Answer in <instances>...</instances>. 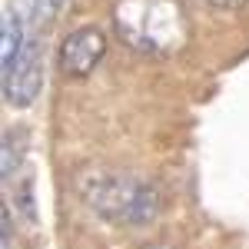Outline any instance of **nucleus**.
<instances>
[{
  "label": "nucleus",
  "instance_id": "nucleus-8",
  "mask_svg": "<svg viewBox=\"0 0 249 249\" xmlns=\"http://www.w3.org/2000/svg\"><path fill=\"white\" fill-rule=\"evenodd\" d=\"M17 206L20 213L27 216V223H37V206H34V183L30 179H23L17 190Z\"/></svg>",
  "mask_w": 249,
  "mask_h": 249
},
{
  "label": "nucleus",
  "instance_id": "nucleus-7",
  "mask_svg": "<svg viewBox=\"0 0 249 249\" xmlns=\"http://www.w3.org/2000/svg\"><path fill=\"white\" fill-rule=\"evenodd\" d=\"M63 3H67V0H30V3H27V23H30L34 30L50 27L53 17L63 10Z\"/></svg>",
  "mask_w": 249,
  "mask_h": 249
},
{
  "label": "nucleus",
  "instance_id": "nucleus-4",
  "mask_svg": "<svg viewBox=\"0 0 249 249\" xmlns=\"http://www.w3.org/2000/svg\"><path fill=\"white\" fill-rule=\"evenodd\" d=\"M107 53V40L96 27H83L77 34L60 43V53H57V63H60V73L70 80H80L87 73H93V67L103 60Z\"/></svg>",
  "mask_w": 249,
  "mask_h": 249
},
{
  "label": "nucleus",
  "instance_id": "nucleus-3",
  "mask_svg": "<svg viewBox=\"0 0 249 249\" xmlns=\"http://www.w3.org/2000/svg\"><path fill=\"white\" fill-rule=\"evenodd\" d=\"M43 87V53H40V40H27V47L20 50L14 67L3 73V96L10 107H30L37 100Z\"/></svg>",
  "mask_w": 249,
  "mask_h": 249
},
{
  "label": "nucleus",
  "instance_id": "nucleus-1",
  "mask_svg": "<svg viewBox=\"0 0 249 249\" xmlns=\"http://www.w3.org/2000/svg\"><path fill=\"white\" fill-rule=\"evenodd\" d=\"M116 37L146 57H173L190 40V17L179 0H116Z\"/></svg>",
  "mask_w": 249,
  "mask_h": 249
},
{
  "label": "nucleus",
  "instance_id": "nucleus-9",
  "mask_svg": "<svg viewBox=\"0 0 249 249\" xmlns=\"http://www.w3.org/2000/svg\"><path fill=\"white\" fill-rule=\"evenodd\" d=\"M213 7H243L246 0H210Z\"/></svg>",
  "mask_w": 249,
  "mask_h": 249
},
{
  "label": "nucleus",
  "instance_id": "nucleus-10",
  "mask_svg": "<svg viewBox=\"0 0 249 249\" xmlns=\"http://www.w3.org/2000/svg\"><path fill=\"white\" fill-rule=\"evenodd\" d=\"M143 249H166V246H143Z\"/></svg>",
  "mask_w": 249,
  "mask_h": 249
},
{
  "label": "nucleus",
  "instance_id": "nucleus-6",
  "mask_svg": "<svg viewBox=\"0 0 249 249\" xmlns=\"http://www.w3.org/2000/svg\"><path fill=\"white\" fill-rule=\"evenodd\" d=\"M27 146H30V133L23 126H14L3 133V146H0V176L3 179H10L17 173V166L27 156Z\"/></svg>",
  "mask_w": 249,
  "mask_h": 249
},
{
  "label": "nucleus",
  "instance_id": "nucleus-5",
  "mask_svg": "<svg viewBox=\"0 0 249 249\" xmlns=\"http://www.w3.org/2000/svg\"><path fill=\"white\" fill-rule=\"evenodd\" d=\"M0 63H3V73L14 67V60L20 57V50L27 47V37H23V23H20V17L7 7L3 10V27H0Z\"/></svg>",
  "mask_w": 249,
  "mask_h": 249
},
{
  "label": "nucleus",
  "instance_id": "nucleus-2",
  "mask_svg": "<svg viewBox=\"0 0 249 249\" xmlns=\"http://www.w3.org/2000/svg\"><path fill=\"white\" fill-rule=\"evenodd\" d=\"M77 193L93 213H100L103 219H113V223L143 226L160 216L156 186L133 173L90 166V170L77 173Z\"/></svg>",
  "mask_w": 249,
  "mask_h": 249
}]
</instances>
